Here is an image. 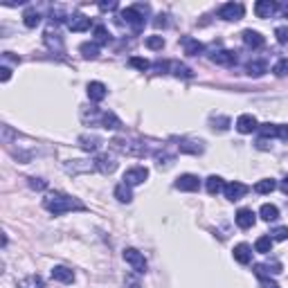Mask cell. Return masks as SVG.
I'll return each instance as SVG.
<instances>
[{"mask_svg":"<svg viewBox=\"0 0 288 288\" xmlns=\"http://www.w3.org/2000/svg\"><path fill=\"white\" fill-rule=\"evenodd\" d=\"M180 45H182V50H185V54H189V56H198L203 52V43L196 39H191V36H182Z\"/></svg>","mask_w":288,"mask_h":288,"instance_id":"obj_14","label":"cell"},{"mask_svg":"<svg viewBox=\"0 0 288 288\" xmlns=\"http://www.w3.org/2000/svg\"><path fill=\"white\" fill-rule=\"evenodd\" d=\"M23 18H25V25H27V27H36V25L41 23V14L36 12L34 7H27V9H25Z\"/></svg>","mask_w":288,"mask_h":288,"instance_id":"obj_27","label":"cell"},{"mask_svg":"<svg viewBox=\"0 0 288 288\" xmlns=\"http://www.w3.org/2000/svg\"><path fill=\"white\" fill-rule=\"evenodd\" d=\"M259 214H261V218H264V221H268V223L279 218V209H277L275 205H261Z\"/></svg>","mask_w":288,"mask_h":288,"instance_id":"obj_25","label":"cell"},{"mask_svg":"<svg viewBox=\"0 0 288 288\" xmlns=\"http://www.w3.org/2000/svg\"><path fill=\"white\" fill-rule=\"evenodd\" d=\"M174 185H176V189H180V191H196L198 187H201V180L194 174H182L176 178Z\"/></svg>","mask_w":288,"mask_h":288,"instance_id":"obj_7","label":"cell"},{"mask_svg":"<svg viewBox=\"0 0 288 288\" xmlns=\"http://www.w3.org/2000/svg\"><path fill=\"white\" fill-rule=\"evenodd\" d=\"M52 279L63 281V284H72V281H75V272L70 268H66V266H54V268H52Z\"/></svg>","mask_w":288,"mask_h":288,"instance_id":"obj_18","label":"cell"},{"mask_svg":"<svg viewBox=\"0 0 288 288\" xmlns=\"http://www.w3.org/2000/svg\"><path fill=\"white\" fill-rule=\"evenodd\" d=\"M277 9H279V5L272 3V0H259V3L254 5V14L259 18H270Z\"/></svg>","mask_w":288,"mask_h":288,"instance_id":"obj_9","label":"cell"},{"mask_svg":"<svg viewBox=\"0 0 288 288\" xmlns=\"http://www.w3.org/2000/svg\"><path fill=\"white\" fill-rule=\"evenodd\" d=\"M9 77H12V70H9L7 66H3V68H0V79H3V81H9Z\"/></svg>","mask_w":288,"mask_h":288,"instance_id":"obj_45","label":"cell"},{"mask_svg":"<svg viewBox=\"0 0 288 288\" xmlns=\"http://www.w3.org/2000/svg\"><path fill=\"white\" fill-rule=\"evenodd\" d=\"M106 95H108V88L104 86L102 81H90L88 83V97H90V102H102Z\"/></svg>","mask_w":288,"mask_h":288,"instance_id":"obj_15","label":"cell"},{"mask_svg":"<svg viewBox=\"0 0 288 288\" xmlns=\"http://www.w3.org/2000/svg\"><path fill=\"white\" fill-rule=\"evenodd\" d=\"M115 198H117L119 203H131L133 201V191H131V187L126 182H119L117 187H115Z\"/></svg>","mask_w":288,"mask_h":288,"instance_id":"obj_23","label":"cell"},{"mask_svg":"<svg viewBox=\"0 0 288 288\" xmlns=\"http://www.w3.org/2000/svg\"><path fill=\"white\" fill-rule=\"evenodd\" d=\"M277 124H259V133H261V140L264 138H277Z\"/></svg>","mask_w":288,"mask_h":288,"instance_id":"obj_33","label":"cell"},{"mask_svg":"<svg viewBox=\"0 0 288 288\" xmlns=\"http://www.w3.org/2000/svg\"><path fill=\"white\" fill-rule=\"evenodd\" d=\"M259 129V122H257L254 115H241L237 119V131L239 133H252V131Z\"/></svg>","mask_w":288,"mask_h":288,"instance_id":"obj_13","label":"cell"},{"mask_svg":"<svg viewBox=\"0 0 288 288\" xmlns=\"http://www.w3.org/2000/svg\"><path fill=\"white\" fill-rule=\"evenodd\" d=\"M124 261L133 268L138 275H142V272H146V259L142 252H138L135 248H126L124 250Z\"/></svg>","mask_w":288,"mask_h":288,"instance_id":"obj_3","label":"cell"},{"mask_svg":"<svg viewBox=\"0 0 288 288\" xmlns=\"http://www.w3.org/2000/svg\"><path fill=\"white\" fill-rule=\"evenodd\" d=\"M29 187H32V189H45V187H48V182L43 180V178H29Z\"/></svg>","mask_w":288,"mask_h":288,"instance_id":"obj_41","label":"cell"},{"mask_svg":"<svg viewBox=\"0 0 288 288\" xmlns=\"http://www.w3.org/2000/svg\"><path fill=\"white\" fill-rule=\"evenodd\" d=\"M129 63L133 66V68H138V70H142V72H144V70H149V68H151L149 61H146V59H140V56H131Z\"/></svg>","mask_w":288,"mask_h":288,"instance_id":"obj_38","label":"cell"},{"mask_svg":"<svg viewBox=\"0 0 288 288\" xmlns=\"http://www.w3.org/2000/svg\"><path fill=\"white\" fill-rule=\"evenodd\" d=\"M144 43H146V48L149 50H162L165 48V39H162V36H149Z\"/></svg>","mask_w":288,"mask_h":288,"instance_id":"obj_35","label":"cell"},{"mask_svg":"<svg viewBox=\"0 0 288 288\" xmlns=\"http://www.w3.org/2000/svg\"><path fill=\"white\" fill-rule=\"evenodd\" d=\"M126 286H129V288H142V286H140V281L135 279L133 275H126Z\"/></svg>","mask_w":288,"mask_h":288,"instance_id":"obj_46","label":"cell"},{"mask_svg":"<svg viewBox=\"0 0 288 288\" xmlns=\"http://www.w3.org/2000/svg\"><path fill=\"white\" fill-rule=\"evenodd\" d=\"M146 178H149V169L146 167H133V169H129L124 174L122 182H126L129 187H135V185H142Z\"/></svg>","mask_w":288,"mask_h":288,"instance_id":"obj_5","label":"cell"},{"mask_svg":"<svg viewBox=\"0 0 288 288\" xmlns=\"http://www.w3.org/2000/svg\"><path fill=\"white\" fill-rule=\"evenodd\" d=\"M279 12L284 14V16H288V3H284V5H279Z\"/></svg>","mask_w":288,"mask_h":288,"instance_id":"obj_50","label":"cell"},{"mask_svg":"<svg viewBox=\"0 0 288 288\" xmlns=\"http://www.w3.org/2000/svg\"><path fill=\"white\" fill-rule=\"evenodd\" d=\"M275 36L279 43H288V27H277L275 29Z\"/></svg>","mask_w":288,"mask_h":288,"instance_id":"obj_42","label":"cell"},{"mask_svg":"<svg viewBox=\"0 0 288 288\" xmlns=\"http://www.w3.org/2000/svg\"><path fill=\"white\" fill-rule=\"evenodd\" d=\"M272 72H275L277 77H288V59L277 61V66L272 68Z\"/></svg>","mask_w":288,"mask_h":288,"instance_id":"obj_37","label":"cell"},{"mask_svg":"<svg viewBox=\"0 0 288 288\" xmlns=\"http://www.w3.org/2000/svg\"><path fill=\"white\" fill-rule=\"evenodd\" d=\"M223 191H225V198H228V201H241V198L248 194V185L234 180V182H228Z\"/></svg>","mask_w":288,"mask_h":288,"instance_id":"obj_8","label":"cell"},{"mask_svg":"<svg viewBox=\"0 0 288 288\" xmlns=\"http://www.w3.org/2000/svg\"><path fill=\"white\" fill-rule=\"evenodd\" d=\"M79 50H81V54L86 56V59H97L99 56V45L97 43H83Z\"/></svg>","mask_w":288,"mask_h":288,"instance_id":"obj_31","label":"cell"},{"mask_svg":"<svg viewBox=\"0 0 288 288\" xmlns=\"http://www.w3.org/2000/svg\"><path fill=\"white\" fill-rule=\"evenodd\" d=\"M237 225L241 230H250L254 225V212L252 209H239L237 212Z\"/></svg>","mask_w":288,"mask_h":288,"instance_id":"obj_19","label":"cell"},{"mask_svg":"<svg viewBox=\"0 0 288 288\" xmlns=\"http://www.w3.org/2000/svg\"><path fill=\"white\" fill-rule=\"evenodd\" d=\"M254 272L259 277H268V275H279L281 272V264L279 261H272V264H257Z\"/></svg>","mask_w":288,"mask_h":288,"instance_id":"obj_20","label":"cell"},{"mask_svg":"<svg viewBox=\"0 0 288 288\" xmlns=\"http://www.w3.org/2000/svg\"><path fill=\"white\" fill-rule=\"evenodd\" d=\"M212 124H214V129H218V131H225L230 126V117H212Z\"/></svg>","mask_w":288,"mask_h":288,"instance_id":"obj_40","label":"cell"},{"mask_svg":"<svg viewBox=\"0 0 288 288\" xmlns=\"http://www.w3.org/2000/svg\"><path fill=\"white\" fill-rule=\"evenodd\" d=\"M95 167L99 171H102V174H113L115 169H117V162H115V158H111V155L108 153H102V155H97L95 158Z\"/></svg>","mask_w":288,"mask_h":288,"instance_id":"obj_10","label":"cell"},{"mask_svg":"<svg viewBox=\"0 0 288 288\" xmlns=\"http://www.w3.org/2000/svg\"><path fill=\"white\" fill-rule=\"evenodd\" d=\"M243 43L248 45V48H252V50H259V48H264V36H261L259 32H254V29H245L243 32Z\"/></svg>","mask_w":288,"mask_h":288,"instance_id":"obj_17","label":"cell"},{"mask_svg":"<svg viewBox=\"0 0 288 288\" xmlns=\"http://www.w3.org/2000/svg\"><path fill=\"white\" fill-rule=\"evenodd\" d=\"M245 70H248V75H252V77H261L266 70H268V66H266V61H250V63L245 66Z\"/></svg>","mask_w":288,"mask_h":288,"instance_id":"obj_24","label":"cell"},{"mask_svg":"<svg viewBox=\"0 0 288 288\" xmlns=\"http://www.w3.org/2000/svg\"><path fill=\"white\" fill-rule=\"evenodd\" d=\"M180 151L182 153H201L203 146L196 142H180Z\"/></svg>","mask_w":288,"mask_h":288,"instance_id":"obj_36","label":"cell"},{"mask_svg":"<svg viewBox=\"0 0 288 288\" xmlns=\"http://www.w3.org/2000/svg\"><path fill=\"white\" fill-rule=\"evenodd\" d=\"M99 9H117V3H102Z\"/></svg>","mask_w":288,"mask_h":288,"instance_id":"obj_48","label":"cell"},{"mask_svg":"<svg viewBox=\"0 0 288 288\" xmlns=\"http://www.w3.org/2000/svg\"><path fill=\"white\" fill-rule=\"evenodd\" d=\"M275 187H277V182L272 180V178H264V180H259L254 185V191L257 194H270V191H275Z\"/></svg>","mask_w":288,"mask_h":288,"instance_id":"obj_29","label":"cell"},{"mask_svg":"<svg viewBox=\"0 0 288 288\" xmlns=\"http://www.w3.org/2000/svg\"><path fill=\"white\" fill-rule=\"evenodd\" d=\"M108 41H111V34H108V29L104 27V25H97V27H95V43H97V45H106Z\"/></svg>","mask_w":288,"mask_h":288,"instance_id":"obj_30","label":"cell"},{"mask_svg":"<svg viewBox=\"0 0 288 288\" xmlns=\"http://www.w3.org/2000/svg\"><path fill=\"white\" fill-rule=\"evenodd\" d=\"M99 144H102V140H99L97 135H81V138H79V146H81L83 151H88V153L97 151Z\"/></svg>","mask_w":288,"mask_h":288,"instance_id":"obj_21","label":"cell"},{"mask_svg":"<svg viewBox=\"0 0 288 288\" xmlns=\"http://www.w3.org/2000/svg\"><path fill=\"white\" fill-rule=\"evenodd\" d=\"M259 286L261 288H279V284H277V281H272V279H268V277H261Z\"/></svg>","mask_w":288,"mask_h":288,"instance_id":"obj_43","label":"cell"},{"mask_svg":"<svg viewBox=\"0 0 288 288\" xmlns=\"http://www.w3.org/2000/svg\"><path fill=\"white\" fill-rule=\"evenodd\" d=\"M171 70H174L176 77H185V79H189V77H191V70H189V68L182 66V63H176V61H171Z\"/></svg>","mask_w":288,"mask_h":288,"instance_id":"obj_34","label":"cell"},{"mask_svg":"<svg viewBox=\"0 0 288 288\" xmlns=\"http://www.w3.org/2000/svg\"><path fill=\"white\" fill-rule=\"evenodd\" d=\"M205 187H207V194L216 196L218 191L225 189V182H223V178H218V176H209L207 180H205Z\"/></svg>","mask_w":288,"mask_h":288,"instance_id":"obj_22","label":"cell"},{"mask_svg":"<svg viewBox=\"0 0 288 288\" xmlns=\"http://www.w3.org/2000/svg\"><path fill=\"white\" fill-rule=\"evenodd\" d=\"M234 259H237L239 264L248 266L250 261H252V248H250L248 243H239V245H234Z\"/></svg>","mask_w":288,"mask_h":288,"instance_id":"obj_16","label":"cell"},{"mask_svg":"<svg viewBox=\"0 0 288 288\" xmlns=\"http://www.w3.org/2000/svg\"><path fill=\"white\" fill-rule=\"evenodd\" d=\"M113 149H117L119 153H126V155H144L146 149L142 144H135V142H126V140H113Z\"/></svg>","mask_w":288,"mask_h":288,"instance_id":"obj_6","label":"cell"},{"mask_svg":"<svg viewBox=\"0 0 288 288\" xmlns=\"http://www.w3.org/2000/svg\"><path fill=\"white\" fill-rule=\"evenodd\" d=\"M68 27H70L72 32H86V29L90 27V18H88L86 14H72L70 20H68Z\"/></svg>","mask_w":288,"mask_h":288,"instance_id":"obj_11","label":"cell"},{"mask_svg":"<svg viewBox=\"0 0 288 288\" xmlns=\"http://www.w3.org/2000/svg\"><path fill=\"white\" fill-rule=\"evenodd\" d=\"M281 191H284V194H288V176L284 178V180H281Z\"/></svg>","mask_w":288,"mask_h":288,"instance_id":"obj_49","label":"cell"},{"mask_svg":"<svg viewBox=\"0 0 288 288\" xmlns=\"http://www.w3.org/2000/svg\"><path fill=\"white\" fill-rule=\"evenodd\" d=\"M149 12V5H135V7H126L122 9V18L126 25L133 27V32H140L144 27V14Z\"/></svg>","mask_w":288,"mask_h":288,"instance_id":"obj_2","label":"cell"},{"mask_svg":"<svg viewBox=\"0 0 288 288\" xmlns=\"http://www.w3.org/2000/svg\"><path fill=\"white\" fill-rule=\"evenodd\" d=\"M153 25L155 27H167V16H158L153 20Z\"/></svg>","mask_w":288,"mask_h":288,"instance_id":"obj_47","label":"cell"},{"mask_svg":"<svg viewBox=\"0 0 288 288\" xmlns=\"http://www.w3.org/2000/svg\"><path fill=\"white\" fill-rule=\"evenodd\" d=\"M43 205L50 214H54V216H61V214L72 212V209H86V205H83L81 201H77V198L68 196V194H61V191L48 194V196L43 198Z\"/></svg>","mask_w":288,"mask_h":288,"instance_id":"obj_1","label":"cell"},{"mask_svg":"<svg viewBox=\"0 0 288 288\" xmlns=\"http://www.w3.org/2000/svg\"><path fill=\"white\" fill-rule=\"evenodd\" d=\"M272 243H275L272 237H259L257 239V243H254V250L257 252H261V254H268L272 250Z\"/></svg>","mask_w":288,"mask_h":288,"instance_id":"obj_28","label":"cell"},{"mask_svg":"<svg viewBox=\"0 0 288 288\" xmlns=\"http://www.w3.org/2000/svg\"><path fill=\"white\" fill-rule=\"evenodd\" d=\"M18 288H43V279L39 275H27L18 281Z\"/></svg>","mask_w":288,"mask_h":288,"instance_id":"obj_26","label":"cell"},{"mask_svg":"<svg viewBox=\"0 0 288 288\" xmlns=\"http://www.w3.org/2000/svg\"><path fill=\"white\" fill-rule=\"evenodd\" d=\"M209 59L218 66H234L237 63V52H230V50H216Z\"/></svg>","mask_w":288,"mask_h":288,"instance_id":"obj_12","label":"cell"},{"mask_svg":"<svg viewBox=\"0 0 288 288\" xmlns=\"http://www.w3.org/2000/svg\"><path fill=\"white\" fill-rule=\"evenodd\" d=\"M102 124L104 129H119V119L115 113H102Z\"/></svg>","mask_w":288,"mask_h":288,"instance_id":"obj_32","label":"cell"},{"mask_svg":"<svg viewBox=\"0 0 288 288\" xmlns=\"http://www.w3.org/2000/svg\"><path fill=\"white\" fill-rule=\"evenodd\" d=\"M277 138H279L281 142H288V124H284V126L277 129Z\"/></svg>","mask_w":288,"mask_h":288,"instance_id":"obj_44","label":"cell"},{"mask_svg":"<svg viewBox=\"0 0 288 288\" xmlns=\"http://www.w3.org/2000/svg\"><path fill=\"white\" fill-rule=\"evenodd\" d=\"M272 241H286L288 239V228L286 225H281V228H275L272 230Z\"/></svg>","mask_w":288,"mask_h":288,"instance_id":"obj_39","label":"cell"},{"mask_svg":"<svg viewBox=\"0 0 288 288\" xmlns=\"http://www.w3.org/2000/svg\"><path fill=\"white\" fill-rule=\"evenodd\" d=\"M243 14H245V7L241 3H225L218 9V18H223V20H239V18H243Z\"/></svg>","mask_w":288,"mask_h":288,"instance_id":"obj_4","label":"cell"}]
</instances>
